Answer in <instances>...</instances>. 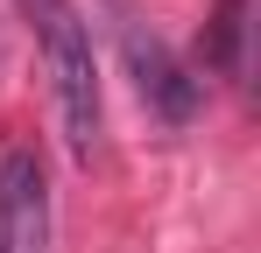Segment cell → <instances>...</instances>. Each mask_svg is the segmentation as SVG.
Segmentation results:
<instances>
[{"label": "cell", "instance_id": "7a4b0ae2", "mask_svg": "<svg viewBox=\"0 0 261 253\" xmlns=\"http://www.w3.org/2000/svg\"><path fill=\"white\" fill-rule=\"evenodd\" d=\"M120 49H127V71H134V84H141V99H148L170 126H184L191 113H198V78H191L170 49H163V36H141V28L127 21Z\"/></svg>", "mask_w": 261, "mask_h": 253}, {"label": "cell", "instance_id": "3957f363", "mask_svg": "<svg viewBox=\"0 0 261 253\" xmlns=\"http://www.w3.org/2000/svg\"><path fill=\"white\" fill-rule=\"evenodd\" d=\"M43 225H49L43 169H36V155L7 148L0 155V253H43Z\"/></svg>", "mask_w": 261, "mask_h": 253}, {"label": "cell", "instance_id": "277c9868", "mask_svg": "<svg viewBox=\"0 0 261 253\" xmlns=\"http://www.w3.org/2000/svg\"><path fill=\"white\" fill-rule=\"evenodd\" d=\"M233 28H240V0H226V49H233Z\"/></svg>", "mask_w": 261, "mask_h": 253}, {"label": "cell", "instance_id": "6da1fadb", "mask_svg": "<svg viewBox=\"0 0 261 253\" xmlns=\"http://www.w3.org/2000/svg\"><path fill=\"white\" fill-rule=\"evenodd\" d=\"M36 14L49 64V91H57V120H64V148L92 162L99 155V56H92V28L71 0H21Z\"/></svg>", "mask_w": 261, "mask_h": 253}]
</instances>
